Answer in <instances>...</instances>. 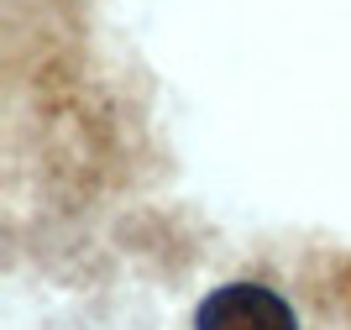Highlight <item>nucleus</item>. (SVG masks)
Instances as JSON below:
<instances>
[{
	"mask_svg": "<svg viewBox=\"0 0 351 330\" xmlns=\"http://www.w3.org/2000/svg\"><path fill=\"white\" fill-rule=\"evenodd\" d=\"M194 330H299V320L273 288L226 283L194 309Z\"/></svg>",
	"mask_w": 351,
	"mask_h": 330,
	"instance_id": "obj_1",
	"label": "nucleus"
}]
</instances>
